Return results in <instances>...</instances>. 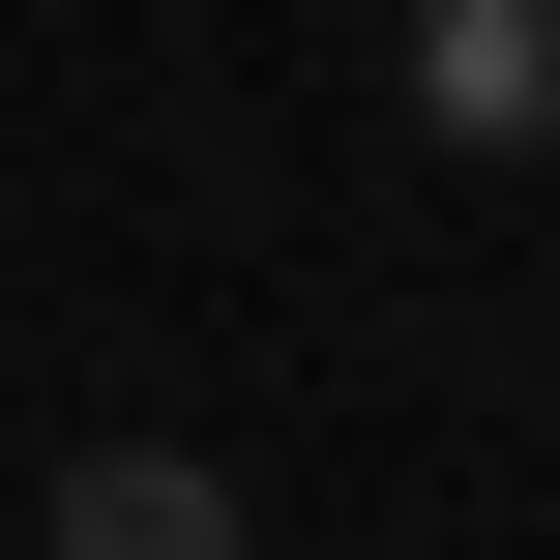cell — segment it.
I'll use <instances>...</instances> for the list:
<instances>
[{
  "label": "cell",
  "mask_w": 560,
  "mask_h": 560,
  "mask_svg": "<svg viewBox=\"0 0 560 560\" xmlns=\"http://www.w3.org/2000/svg\"><path fill=\"white\" fill-rule=\"evenodd\" d=\"M30 560H266V532H236V472H177V443H89V472L30 502Z\"/></svg>",
  "instance_id": "2"
},
{
  "label": "cell",
  "mask_w": 560,
  "mask_h": 560,
  "mask_svg": "<svg viewBox=\"0 0 560 560\" xmlns=\"http://www.w3.org/2000/svg\"><path fill=\"white\" fill-rule=\"evenodd\" d=\"M413 118H443L472 177H532L560 148V0H413Z\"/></svg>",
  "instance_id": "1"
}]
</instances>
